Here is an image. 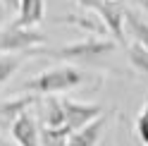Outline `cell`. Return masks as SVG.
I'll return each mask as SVG.
<instances>
[{
	"instance_id": "obj_2",
	"label": "cell",
	"mask_w": 148,
	"mask_h": 146,
	"mask_svg": "<svg viewBox=\"0 0 148 146\" xmlns=\"http://www.w3.org/2000/svg\"><path fill=\"white\" fill-rule=\"evenodd\" d=\"M81 81H84V74L77 67L62 65V67L45 70L41 74L26 79L22 84V91H26V94H38V96H55V94H62V91H69L74 86H79Z\"/></svg>"
},
{
	"instance_id": "obj_10",
	"label": "cell",
	"mask_w": 148,
	"mask_h": 146,
	"mask_svg": "<svg viewBox=\"0 0 148 146\" xmlns=\"http://www.w3.org/2000/svg\"><path fill=\"white\" fill-rule=\"evenodd\" d=\"M41 127H53V129L67 127V122H64V108H62L60 98L48 96V101L43 103V122H41Z\"/></svg>"
},
{
	"instance_id": "obj_19",
	"label": "cell",
	"mask_w": 148,
	"mask_h": 146,
	"mask_svg": "<svg viewBox=\"0 0 148 146\" xmlns=\"http://www.w3.org/2000/svg\"><path fill=\"white\" fill-rule=\"evenodd\" d=\"M134 3H136V5H138V7H143V10H146V12H148V0H134Z\"/></svg>"
},
{
	"instance_id": "obj_17",
	"label": "cell",
	"mask_w": 148,
	"mask_h": 146,
	"mask_svg": "<svg viewBox=\"0 0 148 146\" xmlns=\"http://www.w3.org/2000/svg\"><path fill=\"white\" fill-rule=\"evenodd\" d=\"M0 5H3L7 12H17V7H19V0H0Z\"/></svg>"
},
{
	"instance_id": "obj_13",
	"label": "cell",
	"mask_w": 148,
	"mask_h": 146,
	"mask_svg": "<svg viewBox=\"0 0 148 146\" xmlns=\"http://www.w3.org/2000/svg\"><path fill=\"white\" fill-rule=\"evenodd\" d=\"M26 53H3L0 55V89H3L7 81L12 79V74L22 67V60H24Z\"/></svg>"
},
{
	"instance_id": "obj_11",
	"label": "cell",
	"mask_w": 148,
	"mask_h": 146,
	"mask_svg": "<svg viewBox=\"0 0 148 146\" xmlns=\"http://www.w3.org/2000/svg\"><path fill=\"white\" fill-rule=\"evenodd\" d=\"M62 22L64 24H74V26H79V29H86L91 34H105V24L103 19L96 14V12H81V14H67V17H62Z\"/></svg>"
},
{
	"instance_id": "obj_9",
	"label": "cell",
	"mask_w": 148,
	"mask_h": 146,
	"mask_svg": "<svg viewBox=\"0 0 148 146\" xmlns=\"http://www.w3.org/2000/svg\"><path fill=\"white\" fill-rule=\"evenodd\" d=\"M45 17V0H19L17 7V24L19 26H36Z\"/></svg>"
},
{
	"instance_id": "obj_4",
	"label": "cell",
	"mask_w": 148,
	"mask_h": 146,
	"mask_svg": "<svg viewBox=\"0 0 148 146\" xmlns=\"http://www.w3.org/2000/svg\"><path fill=\"white\" fill-rule=\"evenodd\" d=\"M62 108H64V122L67 127L74 129H81L84 125H88L91 120L103 115V108L96 103H81V101H72V98H60Z\"/></svg>"
},
{
	"instance_id": "obj_12",
	"label": "cell",
	"mask_w": 148,
	"mask_h": 146,
	"mask_svg": "<svg viewBox=\"0 0 148 146\" xmlns=\"http://www.w3.org/2000/svg\"><path fill=\"white\" fill-rule=\"evenodd\" d=\"M124 29L134 36V41L143 43L146 48H148V22H143L136 12L124 10Z\"/></svg>"
},
{
	"instance_id": "obj_3",
	"label": "cell",
	"mask_w": 148,
	"mask_h": 146,
	"mask_svg": "<svg viewBox=\"0 0 148 146\" xmlns=\"http://www.w3.org/2000/svg\"><path fill=\"white\" fill-rule=\"evenodd\" d=\"M45 36L41 31H36L34 26H19L17 22L0 26V53H26L36 48V45H43Z\"/></svg>"
},
{
	"instance_id": "obj_7",
	"label": "cell",
	"mask_w": 148,
	"mask_h": 146,
	"mask_svg": "<svg viewBox=\"0 0 148 146\" xmlns=\"http://www.w3.org/2000/svg\"><path fill=\"white\" fill-rule=\"evenodd\" d=\"M105 122L108 120L100 115V117H96V120H91L88 125H84L81 129H74L67 136L64 146H96L98 139H100V134H103V129H105Z\"/></svg>"
},
{
	"instance_id": "obj_14",
	"label": "cell",
	"mask_w": 148,
	"mask_h": 146,
	"mask_svg": "<svg viewBox=\"0 0 148 146\" xmlns=\"http://www.w3.org/2000/svg\"><path fill=\"white\" fill-rule=\"evenodd\" d=\"M124 48H127V58H129V62H132V67L136 72L148 74V48L146 45L134 41V43H127Z\"/></svg>"
},
{
	"instance_id": "obj_8",
	"label": "cell",
	"mask_w": 148,
	"mask_h": 146,
	"mask_svg": "<svg viewBox=\"0 0 148 146\" xmlns=\"http://www.w3.org/2000/svg\"><path fill=\"white\" fill-rule=\"evenodd\" d=\"M38 101H41L38 94H24V96L10 98V101H3V103H0V120H3V122H12L17 115L26 113L31 105H36Z\"/></svg>"
},
{
	"instance_id": "obj_16",
	"label": "cell",
	"mask_w": 148,
	"mask_h": 146,
	"mask_svg": "<svg viewBox=\"0 0 148 146\" xmlns=\"http://www.w3.org/2000/svg\"><path fill=\"white\" fill-rule=\"evenodd\" d=\"M81 10H88V12H98L100 10V5L105 3V0H74Z\"/></svg>"
},
{
	"instance_id": "obj_18",
	"label": "cell",
	"mask_w": 148,
	"mask_h": 146,
	"mask_svg": "<svg viewBox=\"0 0 148 146\" xmlns=\"http://www.w3.org/2000/svg\"><path fill=\"white\" fill-rule=\"evenodd\" d=\"M5 14H7V10H5V7H3V5H0V26H3V24H5Z\"/></svg>"
},
{
	"instance_id": "obj_6",
	"label": "cell",
	"mask_w": 148,
	"mask_h": 146,
	"mask_svg": "<svg viewBox=\"0 0 148 146\" xmlns=\"http://www.w3.org/2000/svg\"><path fill=\"white\" fill-rule=\"evenodd\" d=\"M10 129H12V139L17 141V146H43L38 122H36V117L29 110L17 115L10 122Z\"/></svg>"
},
{
	"instance_id": "obj_20",
	"label": "cell",
	"mask_w": 148,
	"mask_h": 146,
	"mask_svg": "<svg viewBox=\"0 0 148 146\" xmlns=\"http://www.w3.org/2000/svg\"><path fill=\"white\" fill-rule=\"evenodd\" d=\"M0 146H14V144H10V141H5V139H0Z\"/></svg>"
},
{
	"instance_id": "obj_15",
	"label": "cell",
	"mask_w": 148,
	"mask_h": 146,
	"mask_svg": "<svg viewBox=\"0 0 148 146\" xmlns=\"http://www.w3.org/2000/svg\"><path fill=\"white\" fill-rule=\"evenodd\" d=\"M136 134H138V139H141V144L148 146V103L141 108V113L136 117Z\"/></svg>"
},
{
	"instance_id": "obj_5",
	"label": "cell",
	"mask_w": 148,
	"mask_h": 146,
	"mask_svg": "<svg viewBox=\"0 0 148 146\" xmlns=\"http://www.w3.org/2000/svg\"><path fill=\"white\" fill-rule=\"evenodd\" d=\"M103 19L108 34L112 36V41H117L119 45H127V29H124V7L117 0H105L100 5V10L96 12Z\"/></svg>"
},
{
	"instance_id": "obj_1",
	"label": "cell",
	"mask_w": 148,
	"mask_h": 146,
	"mask_svg": "<svg viewBox=\"0 0 148 146\" xmlns=\"http://www.w3.org/2000/svg\"><path fill=\"white\" fill-rule=\"evenodd\" d=\"M117 48V41L112 39H84L77 43H67L60 45V48H43V45H36L29 50V55H45V58H55V60H64V62H93L98 58L108 55Z\"/></svg>"
}]
</instances>
